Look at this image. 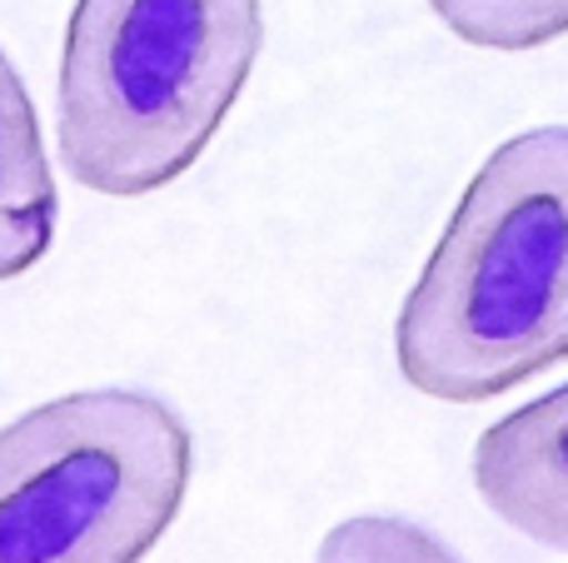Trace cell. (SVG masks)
<instances>
[{"label": "cell", "mask_w": 568, "mask_h": 563, "mask_svg": "<svg viewBox=\"0 0 568 563\" xmlns=\"http://www.w3.org/2000/svg\"><path fill=\"white\" fill-rule=\"evenodd\" d=\"M195 434L155 389L55 395L0 429V563H140L190 494Z\"/></svg>", "instance_id": "obj_3"}, {"label": "cell", "mask_w": 568, "mask_h": 563, "mask_svg": "<svg viewBox=\"0 0 568 563\" xmlns=\"http://www.w3.org/2000/svg\"><path fill=\"white\" fill-rule=\"evenodd\" d=\"M568 355V130L504 140L474 170L394 325L399 375L479 405Z\"/></svg>", "instance_id": "obj_1"}, {"label": "cell", "mask_w": 568, "mask_h": 563, "mask_svg": "<svg viewBox=\"0 0 568 563\" xmlns=\"http://www.w3.org/2000/svg\"><path fill=\"white\" fill-rule=\"evenodd\" d=\"M55 170L36 100L0 45V279H20L55 245Z\"/></svg>", "instance_id": "obj_5"}, {"label": "cell", "mask_w": 568, "mask_h": 563, "mask_svg": "<svg viewBox=\"0 0 568 563\" xmlns=\"http://www.w3.org/2000/svg\"><path fill=\"white\" fill-rule=\"evenodd\" d=\"M479 499L529 544L568 549V389L519 405L474 444Z\"/></svg>", "instance_id": "obj_4"}, {"label": "cell", "mask_w": 568, "mask_h": 563, "mask_svg": "<svg viewBox=\"0 0 568 563\" xmlns=\"http://www.w3.org/2000/svg\"><path fill=\"white\" fill-rule=\"evenodd\" d=\"M314 563H469L449 539L404 514H349L320 539Z\"/></svg>", "instance_id": "obj_7"}, {"label": "cell", "mask_w": 568, "mask_h": 563, "mask_svg": "<svg viewBox=\"0 0 568 563\" xmlns=\"http://www.w3.org/2000/svg\"><path fill=\"white\" fill-rule=\"evenodd\" d=\"M265 45V0H75L55 140L70 180L140 199L180 180L235 110Z\"/></svg>", "instance_id": "obj_2"}, {"label": "cell", "mask_w": 568, "mask_h": 563, "mask_svg": "<svg viewBox=\"0 0 568 563\" xmlns=\"http://www.w3.org/2000/svg\"><path fill=\"white\" fill-rule=\"evenodd\" d=\"M429 10L479 50H539L568 30V0H429Z\"/></svg>", "instance_id": "obj_6"}]
</instances>
